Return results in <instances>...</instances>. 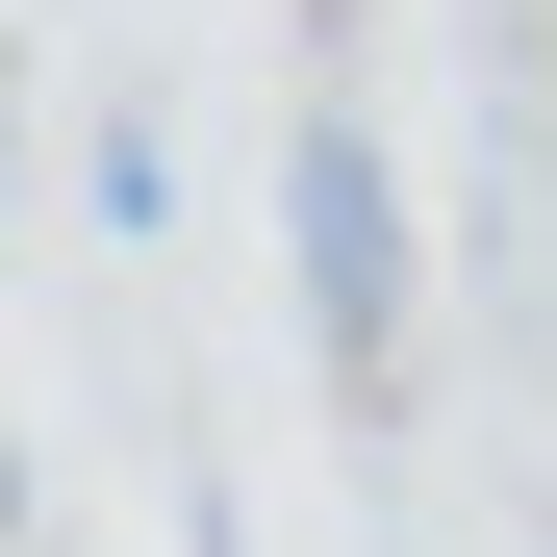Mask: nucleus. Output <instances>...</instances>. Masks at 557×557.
Returning a JSON list of instances; mask_svg holds the SVG:
<instances>
[{
	"mask_svg": "<svg viewBox=\"0 0 557 557\" xmlns=\"http://www.w3.org/2000/svg\"><path fill=\"white\" fill-rule=\"evenodd\" d=\"M278 203H305V330L381 381V330H406V203H381V127L305 102V152H278Z\"/></svg>",
	"mask_w": 557,
	"mask_h": 557,
	"instance_id": "obj_1",
	"label": "nucleus"
}]
</instances>
